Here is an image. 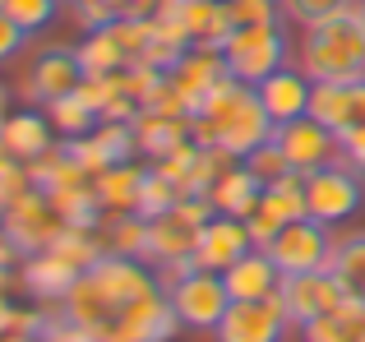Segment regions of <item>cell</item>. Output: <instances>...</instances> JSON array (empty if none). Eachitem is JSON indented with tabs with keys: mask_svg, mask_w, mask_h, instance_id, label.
Returning a JSON list of instances; mask_svg holds the SVG:
<instances>
[{
	"mask_svg": "<svg viewBox=\"0 0 365 342\" xmlns=\"http://www.w3.org/2000/svg\"><path fill=\"white\" fill-rule=\"evenodd\" d=\"M171 83L180 88V98L190 102V111L199 107V102L208 98V88H213L217 79H227V56H222V46H208V42H190L185 51H180V61L171 65Z\"/></svg>",
	"mask_w": 365,
	"mask_h": 342,
	"instance_id": "4fadbf2b",
	"label": "cell"
},
{
	"mask_svg": "<svg viewBox=\"0 0 365 342\" xmlns=\"http://www.w3.org/2000/svg\"><path fill=\"white\" fill-rule=\"evenodd\" d=\"M0 135H5V111H0Z\"/></svg>",
	"mask_w": 365,
	"mask_h": 342,
	"instance_id": "8d00e7d4",
	"label": "cell"
},
{
	"mask_svg": "<svg viewBox=\"0 0 365 342\" xmlns=\"http://www.w3.org/2000/svg\"><path fill=\"white\" fill-rule=\"evenodd\" d=\"M46 116H51V125H56V135H65V139H74V135H93L98 130V111L88 107V102L79 98V88L70 93V98H61V102H51L46 107Z\"/></svg>",
	"mask_w": 365,
	"mask_h": 342,
	"instance_id": "d4e9b609",
	"label": "cell"
},
{
	"mask_svg": "<svg viewBox=\"0 0 365 342\" xmlns=\"http://www.w3.org/2000/svg\"><path fill=\"white\" fill-rule=\"evenodd\" d=\"M0 342H37V338H24V333H5Z\"/></svg>",
	"mask_w": 365,
	"mask_h": 342,
	"instance_id": "d590c367",
	"label": "cell"
},
{
	"mask_svg": "<svg viewBox=\"0 0 365 342\" xmlns=\"http://www.w3.org/2000/svg\"><path fill=\"white\" fill-rule=\"evenodd\" d=\"M329 273L338 278V287L347 291L351 301H365V232L338 236L329 254Z\"/></svg>",
	"mask_w": 365,
	"mask_h": 342,
	"instance_id": "7402d4cb",
	"label": "cell"
},
{
	"mask_svg": "<svg viewBox=\"0 0 365 342\" xmlns=\"http://www.w3.org/2000/svg\"><path fill=\"white\" fill-rule=\"evenodd\" d=\"M70 5H83V0H70ZM111 5H116V0H111Z\"/></svg>",
	"mask_w": 365,
	"mask_h": 342,
	"instance_id": "f35d334b",
	"label": "cell"
},
{
	"mask_svg": "<svg viewBox=\"0 0 365 342\" xmlns=\"http://www.w3.org/2000/svg\"><path fill=\"white\" fill-rule=\"evenodd\" d=\"M338 162L365 176V125H351L338 135Z\"/></svg>",
	"mask_w": 365,
	"mask_h": 342,
	"instance_id": "d6a6232c",
	"label": "cell"
},
{
	"mask_svg": "<svg viewBox=\"0 0 365 342\" xmlns=\"http://www.w3.org/2000/svg\"><path fill=\"white\" fill-rule=\"evenodd\" d=\"M365 333V301H342L338 310L301 324V342H356Z\"/></svg>",
	"mask_w": 365,
	"mask_h": 342,
	"instance_id": "44dd1931",
	"label": "cell"
},
{
	"mask_svg": "<svg viewBox=\"0 0 365 342\" xmlns=\"http://www.w3.org/2000/svg\"><path fill=\"white\" fill-rule=\"evenodd\" d=\"M143 176L148 167L139 162H116L107 167L93 185H98V199H102V213H139V190H143Z\"/></svg>",
	"mask_w": 365,
	"mask_h": 342,
	"instance_id": "ffe728a7",
	"label": "cell"
},
{
	"mask_svg": "<svg viewBox=\"0 0 365 342\" xmlns=\"http://www.w3.org/2000/svg\"><path fill=\"white\" fill-rule=\"evenodd\" d=\"M351 125H365V79L347 83V130Z\"/></svg>",
	"mask_w": 365,
	"mask_h": 342,
	"instance_id": "e575fe53",
	"label": "cell"
},
{
	"mask_svg": "<svg viewBox=\"0 0 365 342\" xmlns=\"http://www.w3.org/2000/svg\"><path fill=\"white\" fill-rule=\"evenodd\" d=\"M42 328H46V310L42 306H14V301H0V338L5 333H24V338H42Z\"/></svg>",
	"mask_w": 365,
	"mask_h": 342,
	"instance_id": "83f0119b",
	"label": "cell"
},
{
	"mask_svg": "<svg viewBox=\"0 0 365 342\" xmlns=\"http://www.w3.org/2000/svg\"><path fill=\"white\" fill-rule=\"evenodd\" d=\"M93 278H98V287L111 296V306H130V301H139L143 291H153V287H162L158 282V273L153 269H143V259H130V254H102L98 264H93Z\"/></svg>",
	"mask_w": 365,
	"mask_h": 342,
	"instance_id": "2e32d148",
	"label": "cell"
},
{
	"mask_svg": "<svg viewBox=\"0 0 365 342\" xmlns=\"http://www.w3.org/2000/svg\"><path fill=\"white\" fill-rule=\"evenodd\" d=\"M171 306H176L180 324L195 328V333H213L217 324H222L227 306H232V291H227V278L213 269H190L180 282H171L167 287Z\"/></svg>",
	"mask_w": 365,
	"mask_h": 342,
	"instance_id": "277c9868",
	"label": "cell"
},
{
	"mask_svg": "<svg viewBox=\"0 0 365 342\" xmlns=\"http://www.w3.org/2000/svg\"><path fill=\"white\" fill-rule=\"evenodd\" d=\"M83 61L74 46H51V51H42L33 61V70H28V83H24V98L33 102V107H51V102L70 98L74 88L83 83Z\"/></svg>",
	"mask_w": 365,
	"mask_h": 342,
	"instance_id": "30bf717a",
	"label": "cell"
},
{
	"mask_svg": "<svg viewBox=\"0 0 365 342\" xmlns=\"http://www.w3.org/2000/svg\"><path fill=\"white\" fill-rule=\"evenodd\" d=\"M185 199V190L176 185V180L167 176V171L148 167V176H143V190H139V217H158V213H171V208Z\"/></svg>",
	"mask_w": 365,
	"mask_h": 342,
	"instance_id": "484cf974",
	"label": "cell"
},
{
	"mask_svg": "<svg viewBox=\"0 0 365 342\" xmlns=\"http://www.w3.org/2000/svg\"><path fill=\"white\" fill-rule=\"evenodd\" d=\"M222 56H227V70H232L236 79L250 83V88H259L268 74H277L287 65V33H282V24L236 28L222 42Z\"/></svg>",
	"mask_w": 365,
	"mask_h": 342,
	"instance_id": "3957f363",
	"label": "cell"
},
{
	"mask_svg": "<svg viewBox=\"0 0 365 342\" xmlns=\"http://www.w3.org/2000/svg\"><path fill=\"white\" fill-rule=\"evenodd\" d=\"M361 24H365V0H361Z\"/></svg>",
	"mask_w": 365,
	"mask_h": 342,
	"instance_id": "74e56055",
	"label": "cell"
},
{
	"mask_svg": "<svg viewBox=\"0 0 365 342\" xmlns=\"http://www.w3.org/2000/svg\"><path fill=\"white\" fill-rule=\"evenodd\" d=\"M0 9H5V0H0Z\"/></svg>",
	"mask_w": 365,
	"mask_h": 342,
	"instance_id": "60d3db41",
	"label": "cell"
},
{
	"mask_svg": "<svg viewBox=\"0 0 365 342\" xmlns=\"http://www.w3.org/2000/svg\"><path fill=\"white\" fill-rule=\"evenodd\" d=\"M259 102H264V111L277 120V125H287V120L296 116H310V93H314V79L301 70V65H282L277 74H268L264 83H259Z\"/></svg>",
	"mask_w": 365,
	"mask_h": 342,
	"instance_id": "5bb4252c",
	"label": "cell"
},
{
	"mask_svg": "<svg viewBox=\"0 0 365 342\" xmlns=\"http://www.w3.org/2000/svg\"><path fill=\"white\" fill-rule=\"evenodd\" d=\"M305 204H310V217H319L324 227H338V222H347V217H356L361 204H365L361 171H351L342 162L305 171Z\"/></svg>",
	"mask_w": 365,
	"mask_h": 342,
	"instance_id": "5b68a950",
	"label": "cell"
},
{
	"mask_svg": "<svg viewBox=\"0 0 365 342\" xmlns=\"http://www.w3.org/2000/svg\"><path fill=\"white\" fill-rule=\"evenodd\" d=\"M292 328L282 296H259V301H232L222 324L213 328V342H282Z\"/></svg>",
	"mask_w": 365,
	"mask_h": 342,
	"instance_id": "52a82bcc",
	"label": "cell"
},
{
	"mask_svg": "<svg viewBox=\"0 0 365 342\" xmlns=\"http://www.w3.org/2000/svg\"><path fill=\"white\" fill-rule=\"evenodd\" d=\"M277 296H282L292 324L301 328V324H310V319L338 310L342 301H347V291L338 287V278H333L329 269H310V273H282V282H277Z\"/></svg>",
	"mask_w": 365,
	"mask_h": 342,
	"instance_id": "9c48e42d",
	"label": "cell"
},
{
	"mask_svg": "<svg viewBox=\"0 0 365 342\" xmlns=\"http://www.w3.org/2000/svg\"><path fill=\"white\" fill-rule=\"evenodd\" d=\"M245 250H255V236H250L245 217H232V213H213L204 227H199V241H195V264L199 269H213V273H227Z\"/></svg>",
	"mask_w": 365,
	"mask_h": 342,
	"instance_id": "7c38bea8",
	"label": "cell"
},
{
	"mask_svg": "<svg viewBox=\"0 0 365 342\" xmlns=\"http://www.w3.org/2000/svg\"><path fill=\"white\" fill-rule=\"evenodd\" d=\"M227 14H232V33H236V28L277 24L282 5H277V0H227Z\"/></svg>",
	"mask_w": 365,
	"mask_h": 342,
	"instance_id": "f546056e",
	"label": "cell"
},
{
	"mask_svg": "<svg viewBox=\"0 0 365 342\" xmlns=\"http://www.w3.org/2000/svg\"><path fill=\"white\" fill-rule=\"evenodd\" d=\"M273 264L282 273H310V269H329L333 254V232L319 222V217H301V222H287L282 232L268 245Z\"/></svg>",
	"mask_w": 365,
	"mask_h": 342,
	"instance_id": "ba28073f",
	"label": "cell"
},
{
	"mask_svg": "<svg viewBox=\"0 0 365 342\" xmlns=\"http://www.w3.org/2000/svg\"><path fill=\"white\" fill-rule=\"evenodd\" d=\"M180 328L185 324H180L171 296L162 287H153V291H143L139 301H130V306L116 310V319H111V328L102 333V342H171Z\"/></svg>",
	"mask_w": 365,
	"mask_h": 342,
	"instance_id": "8992f818",
	"label": "cell"
},
{
	"mask_svg": "<svg viewBox=\"0 0 365 342\" xmlns=\"http://www.w3.org/2000/svg\"><path fill=\"white\" fill-rule=\"evenodd\" d=\"M227 278V291H232V301H259V296H273L277 282H282V269L273 264V254L268 250H245L241 259L232 264V269L222 273Z\"/></svg>",
	"mask_w": 365,
	"mask_h": 342,
	"instance_id": "e0dca14e",
	"label": "cell"
},
{
	"mask_svg": "<svg viewBox=\"0 0 365 342\" xmlns=\"http://www.w3.org/2000/svg\"><path fill=\"white\" fill-rule=\"evenodd\" d=\"M65 227H70V222H65V213L56 208V199L46 195V190H37V185L24 190V195L0 213V232L24 250V259H28V254L51 250V245L65 236Z\"/></svg>",
	"mask_w": 365,
	"mask_h": 342,
	"instance_id": "7a4b0ae2",
	"label": "cell"
},
{
	"mask_svg": "<svg viewBox=\"0 0 365 342\" xmlns=\"http://www.w3.org/2000/svg\"><path fill=\"white\" fill-rule=\"evenodd\" d=\"M241 162H245L250 171H255V176L264 180V185H273V180H282L287 171H292V162H287V153L277 148V139H268V144H259L255 153H245V157H241Z\"/></svg>",
	"mask_w": 365,
	"mask_h": 342,
	"instance_id": "f1b7e54d",
	"label": "cell"
},
{
	"mask_svg": "<svg viewBox=\"0 0 365 342\" xmlns=\"http://www.w3.org/2000/svg\"><path fill=\"white\" fill-rule=\"evenodd\" d=\"M56 5H61V0H5V14L14 19L24 33H33V28H42V24L56 19Z\"/></svg>",
	"mask_w": 365,
	"mask_h": 342,
	"instance_id": "1f68e13d",
	"label": "cell"
},
{
	"mask_svg": "<svg viewBox=\"0 0 365 342\" xmlns=\"http://www.w3.org/2000/svg\"><path fill=\"white\" fill-rule=\"evenodd\" d=\"M301 70L314 83H351L365 79V24H361V0L324 24L305 28L301 42Z\"/></svg>",
	"mask_w": 365,
	"mask_h": 342,
	"instance_id": "6da1fadb",
	"label": "cell"
},
{
	"mask_svg": "<svg viewBox=\"0 0 365 342\" xmlns=\"http://www.w3.org/2000/svg\"><path fill=\"white\" fill-rule=\"evenodd\" d=\"M79 61H83V70H88V74H120V70H130V65H134L130 56H125V46L116 42L111 24L83 37V42H79Z\"/></svg>",
	"mask_w": 365,
	"mask_h": 342,
	"instance_id": "cb8c5ba5",
	"label": "cell"
},
{
	"mask_svg": "<svg viewBox=\"0 0 365 342\" xmlns=\"http://www.w3.org/2000/svg\"><path fill=\"white\" fill-rule=\"evenodd\" d=\"M24 37H28V33L5 14V9H0V61H5V56H14L19 46H24Z\"/></svg>",
	"mask_w": 365,
	"mask_h": 342,
	"instance_id": "836d02e7",
	"label": "cell"
},
{
	"mask_svg": "<svg viewBox=\"0 0 365 342\" xmlns=\"http://www.w3.org/2000/svg\"><path fill=\"white\" fill-rule=\"evenodd\" d=\"M356 342H365V333H361V338H356Z\"/></svg>",
	"mask_w": 365,
	"mask_h": 342,
	"instance_id": "ab89813d",
	"label": "cell"
},
{
	"mask_svg": "<svg viewBox=\"0 0 365 342\" xmlns=\"http://www.w3.org/2000/svg\"><path fill=\"white\" fill-rule=\"evenodd\" d=\"M264 208L268 217H277V222H301V217H310V204H305V171H287L282 180H273V185H264Z\"/></svg>",
	"mask_w": 365,
	"mask_h": 342,
	"instance_id": "603a6c76",
	"label": "cell"
},
{
	"mask_svg": "<svg viewBox=\"0 0 365 342\" xmlns=\"http://www.w3.org/2000/svg\"><path fill=\"white\" fill-rule=\"evenodd\" d=\"M19 278H24V291L33 301H56V306H61L65 291L83 278V269L70 264L61 250H42V254H28V259L19 264Z\"/></svg>",
	"mask_w": 365,
	"mask_h": 342,
	"instance_id": "9a60e30c",
	"label": "cell"
},
{
	"mask_svg": "<svg viewBox=\"0 0 365 342\" xmlns=\"http://www.w3.org/2000/svg\"><path fill=\"white\" fill-rule=\"evenodd\" d=\"M208 199H213L217 213H232V217H250L259 204H264V180L255 176L245 162H232L222 171V176L213 180V190H208Z\"/></svg>",
	"mask_w": 365,
	"mask_h": 342,
	"instance_id": "ac0fdd59",
	"label": "cell"
},
{
	"mask_svg": "<svg viewBox=\"0 0 365 342\" xmlns=\"http://www.w3.org/2000/svg\"><path fill=\"white\" fill-rule=\"evenodd\" d=\"M24 190H33V176H28V162H19V157H9L5 148H0V213H5L9 204H14Z\"/></svg>",
	"mask_w": 365,
	"mask_h": 342,
	"instance_id": "4dcf8cb0",
	"label": "cell"
},
{
	"mask_svg": "<svg viewBox=\"0 0 365 342\" xmlns=\"http://www.w3.org/2000/svg\"><path fill=\"white\" fill-rule=\"evenodd\" d=\"M277 5H282V19H292V24H301V28H314V24H324V19L351 9L356 0H277Z\"/></svg>",
	"mask_w": 365,
	"mask_h": 342,
	"instance_id": "4316f807",
	"label": "cell"
},
{
	"mask_svg": "<svg viewBox=\"0 0 365 342\" xmlns=\"http://www.w3.org/2000/svg\"><path fill=\"white\" fill-rule=\"evenodd\" d=\"M273 139L287 153L292 171H319V167L338 162V130H329L314 116H296V120H287V125H277Z\"/></svg>",
	"mask_w": 365,
	"mask_h": 342,
	"instance_id": "8fae6325",
	"label": "cell"
},
{
	"mask_svg": "<svg viewBox=\"0 0 365 342\" xmlns=\"http://www.w3.org/2000/svg\"><path fill=\"white\" fill-rule=\"evenodd\" d=\"M51 135H56L51 116H42V111H14V116H5L0 148L9 157H19V162H33V157H42L51 148Z\"/></svg>",
	"mask_w": 365,
	"mask_h": 342,
	"instance_id": "d6986e66",
	"label": "cell"
}]
</instances>
